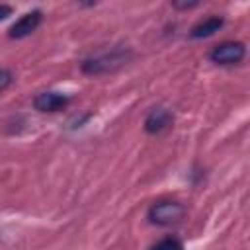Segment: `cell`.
Segmentation results:
<instances>
[{
	"instance_id": "3957f363",
	"label": "cell",
	"mask_w": 250,
	"mask_h": 250,
	"mask_svg": "<svg viewBox=\"0 0 250 250\" xmlns=\"http://www.w3.org/2000/svg\"><path fill=\"white\" fill-rule=\"evenodd\" d=\"M246 55V47L240 41H223L219 45H215L209 53V59L215 64H238Z\"/></svg>"
},
{
	"instance_id": "ba28073f",
	"label": "cell",
	"mask_w": 250,
	"mask_h": 250,
	"mask_svg": "<svg viewBox=\"0 0 250 250\" xmlns=\"http://www.w3.org/2000/svg\"><path fill=\"white\" fill-rule=\"evenodd\" d=\"M150 250H184V242L176 236H166L150 246Z\"/></svg>"
},
{
	"instance_id": "8992f818",
	"label": "cell",
	"mask_w": 250,
	"mask_h": 250,
	"mask_svg": "<svg viewBox=\"0 0 250 250\" xmlns=\"http://www.w3.org/2000/svg\"><path fill=\"white\" fill-rule=\"evenodd\" d=\"M172 125V113L166 107H154L148 111L146 119H145V131L150 135H158L162 131H166Z\"/></svg>"
},
{
	"instance_id": "7a4b0ae2",
	"label": "cell",
	"mask_w": 250,
	"mask_h": 250,
	"mask_svg": "<svg viewBox=\"0 0 250 250\" xmlns=\"http://www.w3.org/2000/svg\"><path fill=\"white\" fill-rule=\"evenodd\" d=\"M127 57H129L127 51H111V53H105V55H98V57L86 59L82 62V72L90 74V76H96V74H104V72L115 70L121 64H125Z\"/></svg>"
},
{
	"instance_id": "30bf717a",
	"label": "cell",
	"mask_w": 250,
	"mask_h": 250,
	"mask_svg": "<svg viewBox=\"0 0 250 250\" xmlns=\"http://www.w3.org/2000/svg\"><path fill=\"white\" fill-rule=\"evenodd\" d=\"M8 16H12V6H8V4H0V21L6 20Z\"/></svg>"
},
{
	"instance_id": "277c9868",
	"label": "cell",
	"mask_w": 250,
	"mask_h": 250,
	"mask_svg": "<svg viewBox=\"0 0 250 250\" xmlns=\"http://www.w3.org/2000/svg\"><path fill=\"white\" fill-rule=\"evenodd\" d=\"M41 20H43V14H41L39 10H31V12L23 14L16 23L10 25L8 37H10V39H23V37L31 35V33L41 25Z\"/></svg>"
},
{
	"instance_id": "52a82bcc",
	"label": "cell",
	"mask_w": 250,
	"mask_h": 250,
	"mask_svg": "<svg viewBox=\"0 0 250 250\" xmlns=\"http://www.w3.org/2000/svg\"><path fill=\"white\" fill-rule=\"evenodd\" d=\"M225 20L221 16H209L205 20H201L199 23H195L189 31V37L191 39H205V37H211L215 31H219L223 27Z\"/></svg>"
},
{
	"instance_id": "6da1fadb",
	"label": "cell",
	"mask_w": 250,
	"mask_h": 250,
	"mask_svg": "<svg viewBox=\"0 0 250 250\" xmlns=\"http://www.w3.org/2000/svg\"><path fill=\"white\" fill-rule=\"evenodd\" d=\"M186 213V207L178 201H172V199H166V201H156L150 205L146 217L152 225H158V227H168V225H174L178 223Z\"/></svg>"
},
{
	"instance_id": "9c48e42d",
	"label": "cell",
	"mask_w": 250,
	"mask_h": 250,
	"mask_svg": "<svg viewBox=\"0 0 250 250\" xmlns=\"http://www.w3.org/2000/svg\"><path fill=\"white\" fill-rule=\"evenodd\" d=\"M12 80H14V78H12V72L6 70V68H0V94L12 84Z\"/></svg>"
},
{
	"instance_id": "8fae6325",
	"label": "cell",
	"mask_w": 250,
	"mask_h": 250,
	"mask_svg": "<svg viewBox=\"0 0 250 250\" xmlns=\"http://www.w3.org/2000/svg\"><path fill=\"white\" fill-rule=\"evenodd\" d=\"M172 6H174V8H178V10H189V8H195V6H197V2H184V4L174 2Z\"/></svg>"
},
{
	"instance_id": "5b68a950",
	"label": "cell",
	"mask_w": 250,
	"mask_h": 250,
	"mask_svg": "<svg viewBox=\"0 0 250 250\" xmlns=\"http://www.w3.org/2000/svg\"><path fill=\"white\" fill-rule=\"evenodd\" d=\"M70 104V98L61 92H41L33 98V107L43 113H55L64 109Z\"/></svg>"
}]
</instances>
